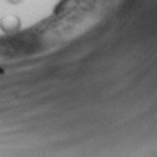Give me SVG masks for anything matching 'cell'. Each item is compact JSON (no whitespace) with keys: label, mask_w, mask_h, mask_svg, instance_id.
Masks as SVG:
<instances>
[{"label":"cell","mask_w":157,"mask_h":157,"mask_svg":"<svg viewBox=\"0 0 157 157\" xmlns=\"http://www.w3.org/2000/svg\"><path fill=\"white\" fill-rule=\"evenodd\" d=\"M21 26V20L20 17L10 14V15H5L4 17L0 19V29L6 34H13V33H17L19 29Z\"/></svg>","instance_id":"cell-1"},{"label":"cell","mask_w":157,"mask_h":157,"mask_svg":"<svg viewBox=\"0 0 157 157\" xmlns=\"http://www.w3.org/2000/svg\"><path fill=\"white\" fill-rule=\"evenodd\" d=\"M8 2H9L10 4L17 5V4H20V3H23V2H24V0H8Z\"/></svg>","instance_id":"cell-2"}]
</instances>
